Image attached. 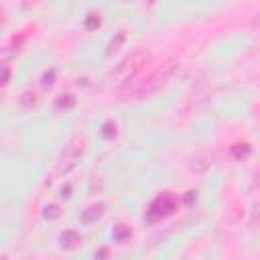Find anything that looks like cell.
Returning <instances> with one entry per match:
<instances>
[{
  "instance_id": "6da1fadb",
  "label": "cell",
  "mask_w": 260,
  "mask_h": 260,
  "mask_svg": "<svg viewBox=\"0 0 260 260\" xmlns=\"http://www.w3.org/2000/svg\"><path fill=\"white\" fill-rule=\"evenodd\" d=\"M146 63H148V51L146 49H134L114 65V69L110 71V81L116 87L126 89L132 85V81L138 77V73L144 69Z\"/></svg>"
},
{
  "instance_id": "7a4b0ae2",
  "label": "cell",
  "mask_w": 260,
  "mask_h": 260,
  "mask_svg": "<svg viewBox=\"0 0 260 260\" xmlns=\"http://www.w3.org/2000/svg\"><path fill=\"white\" fill-rule=\"evenodd\" d=\"M177 67H179V61H175V59H171V61L158 65L154 71H150V73L132 89V95H136V98H140V100H142V98H150L152 93H156L158 89H162V87L171 81V77L175 75Z\"/></svg>"
},
{
  "instance_id": "3957f363",
  "label": "cell",
  "mask_w": 260,
  "mask_h": 260,
  "mask_svg": "<svg viewBox=\"0 0 260 260\" xmlns=\"http://www.w3.org/2000/svg\"><path fill=\"white\" fill-rule=\"evenodd\" d=\"M83 148H85V140H83V136H71L67 142H65V146L61 148V152H59V156H57V160H55V177H65V175H69L77 165H79V160H81V156H83Z\"/></svg>"
},
{
  "instance_id": "277c9868",
  "label": "cell",
  "mask_w": 260,
  "mask_h": 260,
  "mask_svg": "<svg viewBox=\"0 0 260 260\" xmlns=\"http://www.w3.org/2000/svg\"><path fill=\"white\" fill-rule=\"evenodd\" d=\"M179 205V199L173 193H160L148 207V217L150 219H160L165 215H171Z\"/></svg>"
},
{
  "instance_id": "5b68a950",
  "label": "cell",
  "mask_w": 260,
  "mask_h": 260,
  "mask_svg": "<svg viewBox=\"0 0 260 260\" xmlns=\"http://www.w3.org/2000/svg\"><path fill=\"white\" fill-rule=\"evenodd\" d=\"M104 203H93V205H89L83 213H81V221L83 223H93V221H98L102 215H104Z\"/></svg>"
},
{
  "instance_id": "8992f818",
  "label": "cell",
  "mask_w": 260,
  "mask_h": 260,
  "mask_svg": "<svg viewBox=\"0 0 260 260\" xmlns=\"http://www.w3.org/2000/svg\"><path fill=\"white\" fill-rule=\"evenodd\" d=\"M59 242H61L63 248H75L77 244H81V238H79V234H77L75 230H65V232L61 234Z\"/></svg>"
},
{
  "instance_id": "52a82bcc",
  "label": "cell",
  "mask_w": 260,
  "mask_h": 260,
  "mask_svg": "<svg viewBox=\"0 0 260 260\" xmlns=\"http://www.w3.org/2000/svg\"><path fill=\"white\" fill-rule=\"evenodd\" d=\"M18 102H20V106L24 108V110H32L35 106H37V91H32V89H26V91H22L20 93V98H18Z\"/></svg>"
},
{
  "instance_id": "ba28073f",
  "label": "cell",
  "mask_w": 260,
  "mask_h": 260,
  "mask_svg": "<svg viewBox=\"0 0 260 260\" xmlns=\"http://www.w3.org/2000/svg\"><path fill=\"white\" fill-rule=\"evenodd\" d=\"M124 41H126V32H124V30H118V32L114 35V39L110 41V45H108V51H106V55L110 57L112 53H116V51H118V49H120V47L124 45Z\"/></svg>"
},
{
  "instance_id": "9c48e42d",
  "label": "cell",
  "mask_w": 260,
  "mask_h": 260,
  "mask_svg": "<svg viewBox=\"0 0 260 260\" xmlns=\"http://www.w3.org/2000/svg\"><path fill=\"white\" fill-rule=\"evenodd\" d=\"M55 106H57V110H71V108H75V95H71V93H61V95L55 100Z\"/></svg>"
},
{
  "instance_id": "30bf717a",
  "label": "cell",
  "mask_w": 260,
  "mask_h": 260,
  "mask_svg": "<svg viewBox=\"0 0 260 260\" xmlns=\"http://www.w3.org/2000/svg\"><path fill=\"white\" fill-rule=\"evenodd\" d=\"M43 215H45V219H49V221H53V219H59V217H61V207H59L57 203H49V205L45 207Z\"/></svg>"
},
{
  "instance_id": "8fae6325",
  "label": "cell",
  "mask_w": 260,
  "mask_h": 260,
  "mask_svg": "<svg viewBox=\"0 0 260 260\" xmlns=\"http://www.w3.org/2000/svg\"><path fill=\"white\" fill-rule=\"evenodd\" d=\"M130 228L128 225H124V223H120V225H116L114 228V238L118 240V242H124V240H128L130 238Z\"/></svg>"
},
{
  "instance_id": "7c38bea8",
  "label": "cell",
  "mask_w": 260,
  "mask_h": 260,
  "mask_svg": "<svg viewBox=\"0 0 260 260\" xmlns=\"http://www.w3.org/2000/svg\"><path fill=\"white\" fill-rule=\"evenodd\" d=\"M232 154H234V158L242 160L250 154V146L248 144H236V146H232Z\"/></svg>"
},
{
  "instance_id": "4fadbf2b",
  "label": "cell",
  "mask_w": 260,
  "mask_h": 260,
  "mask_svg": "<svg viewBox=\"0 0 260 260\" xmlns=\"http://www.w3.org/2000/svg\"><path fill=\"white\" fill-rule=\"evenodd\" d=\"M116 132H118V128H116V124H114L112 120L104 122V126H102V134H104L106 138H114V136H116Z\"/></svg>"
},
{
  "instance_id": "5bb4252c",
  "label": "cell",
  "mask_w": 260,
  "mask_h": 260,
  "mask_svg": "<svg viewBox=\"0 0 260 260\" xmlns=\"http://www.w3.org/2000/svg\"><path fill=\"white\" fill-rule=\"evenodd\" d=\"M100 12H89L87 14V18H85V26L87 28H95V26H100Z\"/></svg>"
},
{
  "instance_id": "9a60e30c",
  "label": "cell",
  "mask_w": 260,
  "mask_h": 260,
  "mask_svg": "<svg viewBox=\"0 0 260 260\" xmlns=\"http://www.w3.org/2000/svg\"><path fill=\"white\" fill-rule=\"evenodd\" d=\"M41 79H43V81H41V83H43V85H45V87H51V85H53V83H55V69H49V71H45V73H43V77H41Z\"/></svg>"
},
{
  "instance_id": "2e32d148",
  "label": "cell",
  "mask_w": 260,
  "mask_h": 260,
  "mask_svg": "<svg viewBox=\"0 0 260 260\" xmlns=\"http://www.w3.org/2000/svg\"><path fill=\"white\" fill-rule=\"evenodd\" d=\"M8 79H10V69L6 65H0V85L8 83Z\"/></svg>"
},
{
  "instance_id": "e0dca14e",
  "label": "cell",
  "mask_w": 260,
  "mask_h": 260,
  "mask_svg": "<svg viewBox=\"0 0 260 260\" xmlns=\"http://www.w3.org/2000/svg\"><path fill=\"white\" fill-rule=\"evenodd\" d=\"M69 191H71V187H63L61 189V197H69Z\"/></svg>"
},
{
  "instance_id": "ac0fdd59",
  "label": "cell",
  "mask_w": 260,
  "mask_h": 260,
  "mask_svg": "<svg viewBox=\"0 0 260 260\" xmlns=\"http://www.w3.org/2000/svg\"><path fill=\"white\" fill-rule=\"evenodd\" d=\"M2 22H4V8L0 6V24H2Z\"/></svg>"
},
{
  "instance_id": "d6986e66",
  "label": "cell",
  "mask_w": 260,
  "mask_h": 260,
  "mask_svg": "<svg viewBox=\"0 0 260 260\" xmlns=\"http://www.w3.org/2000/svg\"><path fill=\"white\" fill-rule=\"evenodd\" d=\"M0 260H8V256H6V254H2V256H0Z\"/></svg>"
}]
</instances>
